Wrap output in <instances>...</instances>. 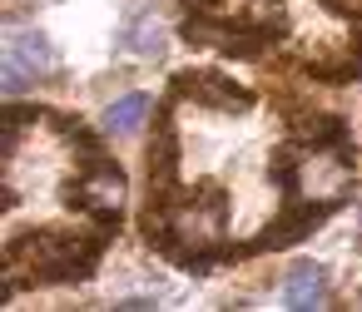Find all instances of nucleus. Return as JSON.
Returning <instances> with one entry per match:
<instances>
[{"label": "nucleus", "instance_id": "obj_7", "mask_svg": "<svg viewBox=\"0 0 362 312\" xmlns=\"http://www.w3.org/2000/svg\"><path fill=\"white\" fill-rule=\"evenodd\" d=\"M119 45L139 60L164 55V20H159V0H129L124 20H119Z\"/></svg>", "mask_w": 362, "mask_h": 312}, {"label": "nucleus", "instance_id": "obj_9", "mask_svg": "<svg viewBox=\"0 0 362 312\" xmlns=\"http://www.w3.org/2000/svg\"><path fill=\"white\" fill-rule=\"evenodd\" d=\"M238 25L258 45H273V40L288 35V6H283V0H248V6L238 11Z\"/></svg>", "mask_w": 362, "mask_h": 312}, {"label": "nucleus", "instance_id": "obj_8", "mask_svg": "<svg viewBox=\"0 0 362 312\" xmlns=\"http://www.w3.org/2000/svg\"><path fill=\"white\" fill-rule=\"evenodd\" d=\"M283 302H288L293 312L322 307V302H327V272H322V263H313V258L293 263L288 277H283Z\"/></svg>", "mask_w": 362, "mask_h": 312}, {"label": "nucleus", "instance_id": "obj_2", "mask_svg": "<svg viewBox=\"0 0 362 312\" xmlns=\"http://www.w3.org/2000/svg\"><path fill=\"white\" fill-rule=\"evenodd\" d=\"M169 253L184 263V268H209L214 248L223 243V193L214 184L194 188L184 203H169Z\"/></svg>", "mask_w": 362, "mask_h": 312}, {"label": "nucleus", "instance_id": "obj_11", "mask_svg": "<svg viewBox=\"0 0 362 312\" xmlns=\"http://www.w3.org/2000/svg\"><path fill=\"white\" fill-rule=\"evenodd\" d=\"M327 11H342V16H357L362 11V0H322Z\"/></svg>", "mask_w": 362, "mask_h": 312}, {"label": "nucleus", "instance_id": "obj_5", "mask_svg": "<svg viewBox=\"0 0 362 312\" xmlns=\"http://www.w3.org/2000/svg\"><path fill=\"white\" fill-rule=\"evenodd\" d=\"M55 45L40 35V30H16L11 40H6V95L16 100V95H25L35 80H45V75H55Z\"/></svg>", "mask_w": 362, "mask_h": 312}, {"label": "nucleus", "instance_id": "obj_4", "mask_svg": "<svg viewBox=\"0 0 362 312\" xmlns=\"http://www.w3.org/2000/svg\"><path fill=\"white\" fill-rule=\"evenodd\" d=\"M80 208L105 228V233H115L119 228V208H124V198H129V184H124V174L115 169V164H105V159H90L85 164V174H80Z\"/></svg>", "mask_w": 362, "mask_h": 312}, {"label": "nucleus", "instance_id": "obj_10", "mask_svg": "<svg viewBox=\"0 0 362 312\" xmlns=\"http://www.w3.org/2000/svg\"><path fill=\"white\" fill-rule=\"evenodd\" d=\"M149 119V95H124V100H115L110 109H105V134H134L139 124Z\"/></svg>", "mask_w": 362, "mask_h": 312}, {"label": "nucleus", "instance_id": "obj_3", "mask_svg": "<svg viewBox=\"0 0 362 312\" xmlns=\"http://www.w3.org/2000/svg\"><path fill=\"white\" fill-rule=\"evenodd\" d=\"M293 188L303 203H342L352 188V144H313L293 164Z\"/></svg>", "mask_w": 362, "mask_h": 312}, {"label": "nucleus", "instance_id": "obj_6", "mask_svg": "<svg viewBox=\"0 0 362 312\" xmlns=\"http://www.w3.org/2000/svg\"><path fill=\"white\" fill-rule=\"evenodd\" d=\"M174 95L194 100V104H209V109H223V114H243L253 104V95L243 85H233L228 75H218V70H179L174 75Z\"/></svg>", "mask_w": 362, "mask_h": 312}, {"label": "nucleus", "instance_id": "obj_1", "mask_svg": "<svg viewBox=\"0 0 362 312\" xmlns=\"http://www.w3.org/2000/svg\"><path fill=\"white\" fill-rule=\"evenodd\" d=\"M105 238L110 233L75 238V233H55V228L11 238L6 243V297L21 287V277H30V282H75V277H85L95 268Z\"/></svg>", "mask_w": 362, "mask_h": 312}]
</instances>
